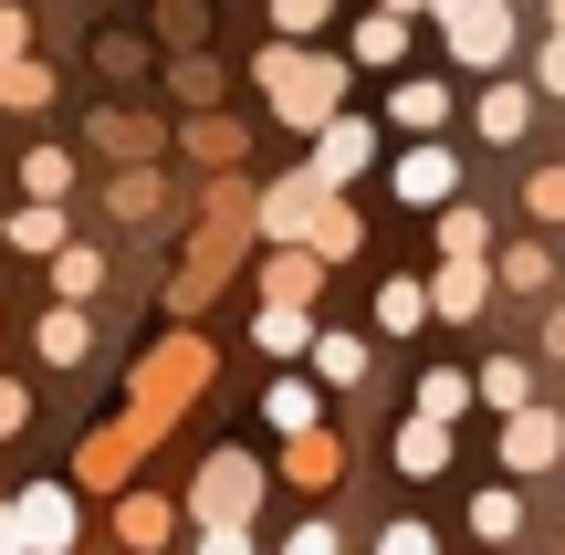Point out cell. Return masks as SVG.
Masks as SVG:
<instances>
[{
	"instance_id": "obj_1",
	"label": "cell",
	"mask_w": 565,
	"mask_h": 555,
	"mask_svg": "<svg viewBox=\"0 0 565 555\" xmlns=\"http://www.w3.org/2000/svg\"><path fill=\"white\" fill-rule=\"evenodd\" d=\"M429 11H440L450 63H471V74H503V53H513V0H429Z\"/></svg>"
},
{
	"instance_id": "obj_2",
	"label": "cell",
	"mask_w": 565,
	"mask_h": 555,
	"mask_svg": "<svg viewBox=\"0 0 565 555\" xmlns=\"http://www.w3.org/2000/svg\"><path fill=\"white\" fill-rule=\"evenodd\" d=\"M263 84H273V105L294 126H324V116H335V95H345V63H315V53H282V42H273V53H263Z\"/></svg>"
},
{
	"instance_id": "obj_3",
	"label": "cell",
	"mask_w": 565,
	"mask_h": 555,
	"mask_svg": "<svg viewBox=\"0 0 565 555\" xmlns=\"http://www.w3.org/2000/svg\"><path fill=\"white\" fill-rule=\"evenodd\" d=\"M387 189H398L408 210H450V200H461V158L429 147V137H408L398 158H387Z\"/></svg>"
},
{
	"instance_id": "obj_4",
	"label": "cell",
	"mask_w": 565,
	"mask_h": 555,
	"mask_svg": "<svg viewBox=\"0 0 565 555\" xmlns=\"http://www.w3.org/2000/svg\"><path fill=\"white\" fill-rule=\"evenodd\" d=\"M366 158H377V126H356V116H324V126H315V158H303V179H315V189H345Z\"/></svg>"
},
{
	"instance_id": "obj_5",
	"label": "cell",
	"mask_w": 565,
	"mask_h": 555,
	"mask_svg": "<svg viewBox=\"0 0 565 555\" xmlns=\"http://www.w3.org/2000/svg\"><path fill=\"white\" fill-rule=\"evenodd\" d=\"M11 514H21V545H32V555H74V524H84V514H74V493H63V482H32Z\"/></svg>"
},
{
	"instance_id": "obj_6",
	"label": "cell",
	"mask_w": 565,
	"mask_h": 555,
	"mask_svg": "<svg viewBox=\"0 0 565 555\" xmlns=\"http://www.w3.org/2000/svg\"><path fill=\"white\" fill-rule=\"evenodd\" d=\"M252 503H263V472H252L242 451H221L200 472V524H252Z\"/></svg>"
},
{
	"instance_id": "obj_7",
	"label": "cell",
	"mask_w": 565,
	"mask_h": 555,
	"mask_svg": "<svg viewBox=\"0 0 565 555\" xmlns=\"http://www.w3.org/2000/svg\"><path fill=\"white\" fill-rule=\"evenodd\" d=\"M324 200H335V189H315V179H282L273 200H252V210H263V231H273V242H294V252H303V231H315V210H324Z\"/></svg>"
},
{
	"instance_id": "obj_8",
	"label": "cell",
	"mask_w": 565,
	"mask_h": 555,
	"mask_svg": "<svg viewBox=\"0 0 565 555\" xmlns=\"http://www.w3.org/2000/svg\"><path fill=\"white\" fill-rule=\"evenodd\" d=\"M555 451H565V419L555 409H513V430H503V461H513V472H555Z\"/></svg>"
},
{
	"instance_id": "obj_9",
	"label": "cell",
	"mask_w": 565,
	"mask_h": 555,
	"mask_svg": "<svg viewBox=\"0 0 565 555\" xmlns=\"http://www.w3.org/2000/svg\"><path fill=\"white\" fill-rule=\"evenodd\" d=\"M387 126H408V137L450 126V84H440V74H398V95H387Z\"/></svg>"
},
{
	"instance_id": "obj_10",
	"label": "cell",
	"mask_w": 565,
	"mask_h": 555,
	"mask_svg": "<svg viewBox=\"0 0 565 555\" xmlns=\"http://www.w3.org/2000/svg\"><path fill=\"white\" fill-rule=\"evenodd\" d=\"M524 116H534V95H524V84H503V74H492V84H482V105H471V126H482L492 147L524 137Z\"/></svg>"
},
{
	"instance_id": "obj_11",
	"label": "cell",
	"mask_w": 565,
	"mask_h": 555,
	"mask_svg": "<svg viewBox=\"0 0 565 555\" xmlns=\"http://www.w3.org/2000/svg\"><path fill=\"white\" fill-rule=\"evenodd\" d=\"M0 231H11L21 252H42V263H53V252L74 242V221H63V200H32V210H0Z\"/></svg>"
},
{
	"instance_id": "obj_12",
	"label": "cell",
	"mask_w": 565,
	"mask_h": 555,
	"mask_svg": "<svg viewBox=\"0 0 565 555\" xmlns=\"http://www.w3.org/2000/svg\"><path fill=\"white\" fill-rule=\"evenodd\" d=\"M471 398H482V409H534V367H524V356H492V367H471Z\"/></svg>"
},
{
	"instance_id": "obj_13",
	"label": "cell",
	"mask_w": 565,
	"mask_h": 555,
	"mask_svg": "<svg viewBox=\"0 0 565 555\" xmlns=\"http://www.w3.org/2000/svg\"><path fill=\"white\" fill-rule=\"evenodd\" d=\"M492 305V263H440V284H429V314H482Z\"/></svg>"
},
{
	"instance_id": "obj_14",
	"label": "cell",
	"mask_w": 565,
	"mask_h": 555,
	"mask_svg": "<svg viewBox=\"0 0 565 555\" xmlns=\"http://www.w3.org/2000/svg\"><path fill=\"white\" fill-rule=\"evenodd\" d=\"M32 346H42V367H84V346H95L84 305H53V314H42V335H32Z\"/></svg>"
},
{
	"instance_id": "obj_15",
	"label": "cell",
	"mask_w": 565,
	"mask_h": 555,
	"mask_svg": "<svg viewBox=\"0 0 565 555\" xmlns=\"http://www.w3.org/2000/svg\"><path fill=\"white\" fill-rule=\"evenodd\" d=\"M377 325L387 335H419L429 325V284H419V273H387V284H377Z\"/></svg>"
},
{
	"instance_id": "obj_16",
	"label": "cell",
	"mask_w": 565,
	"mask_h": 555,
	"mask_svg": "<svg viewBox=\"0 0 565 555\" xmlns=\"http://www.w3.org/2000/svg\"><path fill=\"white\" fill-rule=\"evenodd\" d=\"M398 472H408V482L450 472V430H440V419H398Z\"/></svg>"
},
{
	"instance_id": "obj_17",
	"label": "cell",
	"mask_w": 565,
	"mask_h": 555,
	"mask_svg": "<svg viewBox=\"0 0 565 555\" xmlns=\"http://www.w3.org/2000/svg\"><path fill=\"white\" fill-rule=\"evenodd\" d=\"M356 242H366V221H356V210H335V200H324L315 231H303V252H315V263H356Z\"/></svg>"
},
{
	"instance_id": "obj_18",
	"label": "cell",
	"mask_w": 565,
	"mask_h": 555,
	"mask_svg": "<svg viewBox=\"0 0 565 555\" xmlns=\"http://www.w3.org/2000/svg\"><path fill=\"white\" fill-rule=\"evenodd\" d=\"M461 409H471V367H429V377H419V409H408V419H440V430H450Z\"/></svg>"
},
{
	"instance_id": "obj_19",
	"label": "cell",
	"mask_w": 565,
	"mask_h": 555,
	"mask_svg": "<svg viewBox=\"0 0 565 555\" xmlns=\"http://www.w3.org/2000/svg\"><path fill=\"white\" fill-rule=\"evenodd\" d=\"M95 284H105V252H95V242H63V252H53V293H63V305H84Z\"/></svg>"
},
{
	"instance_id": "obj_20",
	"label": "cell",
	"mask_w": 565,
	"mask_h": 555,
	"mask_svg": "<svg viewBox=\"0 0 565 555\" xmlns=\"http://www.w3.org/2000/svg\"><path fill=\"white\" fill-rule=\"evenodd\" d=\"M168 524H179V514H168L158 493H126V514H116V535L137 545V555H158V545H168Z\"/></svg>"
},
{
	"instance_id": "obj_21",
	"label": "cell",
	"mask_w": 565,
	"mask_h": 555,
	"mask_svg": "<svg viewBox=\"0 0 565 555\" xmlns=\"http://www.w3.org/2000/svg\"><path fill=\"white\" fill-rule=\"evenodd\" d=\"M513 524H524V493H503V482H482V493H471V535H482V545H503Z\"/></svg>"
},
{
	"instance_id": "obj_22",
	"label": "cell",
	"mask_w": 565,
	"mask_h": 555,
	"mask_svg": "<svg viewBox=\"0 0 565 555\" xmlns=\"http://www.w3.org/2000/svg\"><path fill=\"white\" fill-rule=\"evenodd\" d=\"M315 377L324 388H356L366 377V335H315Z\"/></svg>"
},
{
	"instance_id": "obj_23",
	"label": "cell",
	"mask_w": 565,
	"mask_h": 555,
	"mask_svg": "<svg viewBox=\"0 0 565 555\" xmlns=\"http://www.w3.org/2000/svg\"><path fill=\"white\" fill-rule=\"evenodd\" d=\"M282 472H294V482H335V472H345V451H335V430H303L294 451H282Z\"/></svg>"
},
{
	"instance_id": "obj_24",
	"label": "cell",
	"mask_w": 565,
	"mask_h": 555,
	"mask_svg": "<svg viewBox=\"0 0 565 555\" xmlns=\"http://www.w3.org/2000/svg\"><path fill=\"white\" fill-rule=\"evenodd\" d=\"M356 63H408V21H387V11H366L356 21V42H345Z\"/></svg>"
},
{
	"instance_id": "obj_25",
	"label": "cell",
	"mask_w": 565,
	"mask_h": 555,
	"mask_svg": "<svg viewBox=\"0 0 565 555\" xmlns=\"http://www.w3.org/2000/svg\"><path fill=\"white\" fill-rule=\"evenodd\" d=\"M252 335H263L273 356H303V346H315V314H303V305H263V325H252Z\"/></svg>"
},
{
	"instance_id": "obj_26",
	"label": "cell",
	"mask_w": 565,
	"mask_h": 555,
	"mask_svg": "<svg viewBox=\"0 0 565 555\" xmlns=\"http://www.w3.org/2000/svg\"><path fill=\"white\" fill-rule=\"evenodd\" d=\"M21 189H32V200H63V189H74V147H32V158H21Z\"/></svg>"
},
{
	"instance_id": "obj_27",
	"label": "cell",
	"mask_w": 565,
	"mask_h": 555,
	"mask_svg": "<svg viewBox=\"0 0 565 555\" xmlns=\"http://www.w3.org/2000/svg\"><path fill=\"white\" fill-rule=\"evenodd\" d=\"M482 242H492V221L450 200V210H440V252H450V263H482Z\"/></svg>"
},
{
	"instance_id": "obj_28",
	"label": "cell",
	"mask_w": 565,
	"mask_h": 555,
	"mask_svg": "<svg viewBox=\"0 0 565 555\" xmlns=\"http://www.w3.org/2000/svg\"><path fill=\"white\" fill-rule=\"evenodd\" d=\"M263 284H273V305H303V293L324 284V263H315V252H273V273H263Z\"/></svg>"
},
{
	"instance_id": "obj_29",
	"label": "cell",
	"mask_w": 565,
	"mask_h": 555,
	"mask_svg": "<svg viewBox=\"0 0 565 555\" xmlns=\"http://www.w3.org/2000/svg\"><path fill=\"white\" fill-rule=\"evenodd\" d=\"M42 95H53V74H42L32 53H11V63H0V105H42Z\"/></svg>"
},
{
	"instance_id": "obj_30",
	"label": "cell",
	"mask_w": 565,
	"mask_h": 555,
	"mask_svg": "<svg viewBox=\"0 0 565 555\" xmlns=\"http://www.w3.org/2000/svg\"><path fill=\"white\" fill-rule=\"evenodd\" d=\"M524 210L545 231H565V168H534V179H524Z\"/></svg>"
},
{
	"instance_id": "obj_31",
	"label": "cell",
	"mask_w": 565,
	"mask_h": 555,
	"mask_svg": "<svg viewBox=\"0 0 565 555\" xmlns=\"http://www.w3.org/2000/svg\"><path fill=\"white\" fill-rule=\"evenodd\" d=\"M273 430H315V388H303V377H282V388H273Z\"/></svg>"
},
{
	"instance_id": "obj_32",
	"label": "cell",
	"mask_w": 565,
	"mask_h": 555,
	"mask_svg": "<svg viewBox=\"0 0 565 555\" xmlns=\"http://www.w3.org/2000/svg\"><path fill=\"white\" fill-rule=\"evenodd\" d=\"M503 284H513V293H545V284H555V263H545L534 242H513V252H503Z\"/></svg>"
},
{
	"instance_id": "obj_33",
	"label": "cell",
	"mask_w": 565,
	"mask_h": 555,
	"mask_svg": "<svg viewBox=\"0 0 565 555\" xmlns=\"http://www.w3.org/2000/svg\"><path fill=\"white\" fill-rule=\"evenodd\" d=\"M116 210L126 221H158V179H116Z\"/></svg>"
},
{
	"instance_id": "obj_34",
	"label": "cell",
	"mask_w": 565,
	"mask_h": 555,
	"mask_svg": "<svg viewBox=\"0 0 565 555\" xmlns=\"http://www.w3.org/2000/svg\"><path fill=\"white\" fill-rule=\"evenodd\" d=\"M200 555H252V524H200Z\"/></svg>"
},
{
	"instance_id": "obj_35",
	"label": "cell",
	"mask_w": 565,
	"mask_h": 555,
	"mask_svg": "<svg viewBox=\"0 0 565 555\" xmlns=\"http://www.w3.org/2000/svg\"><path fill=\"white\" fill-rule=\"evenodd\" d=\"M282 555H335V524H294V535H282Z\"/></svg>"
},
{
	"instance_id": "obj_36",
	"label": "cell",
	"mask_w": 565,
	"mask_h": 555,
	"mask_svg": "<svg viewBox=\"0 0 565 555\" xmlns=\"http://www.w3.org/2000/svg\"><path fill=\"white\" fill-rule=\"evenodd\" d=\"M377 555H429V524H387V535H377Z\"/></svg>"
},
{
	"instance_id": "obj_37",
	"label": "cell",
	"mask_w": 565,
	"mask_h": 555,
	"mask_svg": "<svg viewBox=\"0 0 565 555\" xmlns=\"http://www.w3.org/2000/svg\"><path fill=\"white\" fill-rule=\"evenodd\" d=\"M21 419H32V398H21V377H0V440H11Z\"/></svg>"
},
{
	"instance_id": "obj_38",
	"label": "cell",
	"mask_w": 565,
	"mask_h": 555,
	"mask_svg": "<svg viewBox=\"0 0 565 555\" xmlns=\"http://www.w3.org/2000/svg\"><path fill=\"white\" fill-rule=\"evenodd\" d=\"M273 21H282V32H315V21H324V0H273Z\"/></svg>"
},
{
	"instance_id": "obj_39",
	"label": "cell",
	"mask_w": 565,
	"mask_h": 555,
	"mask_svg": "<svg viewBox=\"0 0 565 555\" xmlns=\"http://www.w3.org/2000/svg\"><path fill=\"white\" fill-rule=\"evenodd\" d=\"M21 42H32V21H21V11H11V0H0V63H11V53H21Z\"/></svg>"
},
{
	"instance_id": "obj_40",
	"label": "cell",
	"mask_w": 565,
	"mask_h": 555,
	"mask_svg": "<svg viewBox=\"0 0 565 555\" xmlns=\"http://www.w3.org/2000/svg\"><path fill=\"white\" fill-rule=\"evenodd\" d=\"M534 74H545V95H565V32L545 42V63H534Z\"/></svg>"
},
{
	"instance_id": "obj_41",
	"label": "cell",
	"mask_w": 565,
	"mask_h": 555,
	"mask_svg": "<svg viewBox=\"0 0 565 555\" xmlns=\"http://www.w3.org/2000/svg\"><path fill=\"white\" fill-rule=\"evenodd\" d=\"M0 555H32V545H21V514H11V503H0Z\"/></svg>"
},
{
	"instance_id": "obj_42",
	"label": "cell",
	"mask_w": 565,
	"mask_h": 555,
	"mask_svg": "<svg viewBox=\"0 0 565 555\" xmlns=\"http://www.w3.org/2000/svg\"><path fill=\"white\" fill-rule=\"evenodd\" d=\"M545 346H555V356H565V305H555V314H545Z\"/></svg>"
},
{
	"instance_id": "obj_43",
	"label": "cell",
	"mask_w": 565,
	"mask_h": 555,
	"mask_svg": "<svg viewBox=\"0 0 565 555\" xmlns=\"http://www.w3.org/2000/svg\"><path fill=\"white\" fill-rule=\"evenodd\" d=\"M377 11H387V21H408V11H429V0H377Z\"/></svg>"
},
{
	"instance_id": "obj_44",
	"label": "cell",
	"mask_w": 565,
	"mask_h": 555,
	"mask_svg": "<svg viewBox=\"0 0 565 555\" xmlns=\"http://www.w3.org/2000/svg\"><path fill=\"white\" fill-rule=\"evenodd\" d=\"M555 32H565V0H555Z\"/></svg>"
}]
</instances>
